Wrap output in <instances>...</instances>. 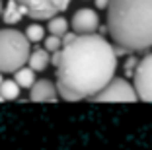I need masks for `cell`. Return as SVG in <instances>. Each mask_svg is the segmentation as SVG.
<instances>
[{
	"mask_svg": "<svg viewBox=\"0 0 152 150\" xmlns=\"http://www.w3.org/2000/svg\"><path fill=\"white\" fill-rule=\"evenodd\" d=\"M117 53L105 37L78 35L61 49L57 64V92L66 102L94 97L115 78Z\"/></svg>",
	"mask_w": 152,
	"mask_h": 150,
	"instance_id": "obj_1",
	"label": "cell"
},
{
	"mask_svg": "<svg viewBox=\"0 0 152 150\" xmlns=\"http://www.w3.org/2000/svg\"><path fill=\"white\" fill-rule=\"evenodd\" d=\"M107 31L115 41V53L146 51L152 47V0H111Z\"/></svg>",
	"mask_w": 152,
	"mask_h": 150,
	"instance_id": "obj_2",
	"label": "cell"
},
{
	"mask_svg": "<svg viewBox=\"0 0 152 150\" xmlns=\"http://www.w3.org/2000/svg\"><path fill=\"white\" fill-rule=\"evenodd\" d=\"M23 31L4 27L0 29V72H16L27 64L31 49Z\"/></svg>",
	"mask_w": 152,
	"mask_h": 150,
	"instance_id": "obj_3",
	"label": "cell"
},
{
	"mask_svg": "<svg viewBox=\"0 0 152 150\" xmlns=\"http://www.w3.org/2000/svg\"><path fill=\"white\" fill-rule=\"evenodd\" d=\"M92 100H94V102H137L139 96H137L133 84H131L127 78L115 76V78H113L98 96L92 97Z\"/></svg>",
	"mask_w": 152,
	"mask_h": 150,
	"instance_id": "obj_4",
	"label": "cell"
},
{
	"mask_svg": "<svg viewBox=\"0 0 152 150\" xmlns=\"http://www.w3.org/2000/svg\"><path fill=\"white\" fill-rule=\"evenodd\" d=\"M133 88L142 102H152V53L142 57L133 74Z\"/></svg>",
	"mask_w": 152,
	"mask_h": 150,
	"instance_id": "obj_5",
	"label": "cell"
},
{
	"mask_svg": "<svg viewBox=\"0 0 152 150\" xmlns=\"http://www.w3.org/2000/svg\"><path fill=\"white\" fill-rule=\"evenodd\" d=\"M70 27L76 35H94L99 27V16L92 8H80L72 14Z\"/></svg>",
	"mask_w": 152,
	"mask_h": 150,
	"instance_id": "obj_6",
	"label": "cell"
},
{
	"mask_svg": "<svg viewBox=\"0 0 152 150\" xmlns=\"http://www.w3.org/2000/svg\"><path fill=\"white\" fill-rule=\"evenodd\" d=\"M14 2L23 10L26 16L33 20H51L57 16V10L51 0H14Z\"/></svg>",
	"mask_w": 152,
	"mask_h": 150,
	"instance_id": "obj_7",
	"label": "cell"
},
{
	"mask_svg": "<svg viewBox=\"0 0 152 150\" xmlns=\"http://www.w3.org/2000/svg\"><path fill=\"white\" fill-rule=\"evenodd\" d=\"M29 100L31 102H57L58 100V92H57V86L55 82L43 78V80H37L33 88L29 90Z\"/></svg>",
	"mask_w": 152,
	"mask_h": 150,
	"instance_id": "obj_8",
	"label": "cell"
},
{
	"mask_svg": "<svg viewBox=\"0 0 152 150\" xmlns=\"http://www.w3.org/2000/svg\"><path fill=\"white\" fill-rule=\"evenodd\" d=\"M49 62H51L49 53H47L43 47H37V49H33L31 55H29L27 66H29L33 72H41V70H45V68L49 66Z\"/></svg>",
	"mask_w": 152,
	"mask_h": 150,
	"instance_id": "obj_9",
	"label": "cell"
},
{
	"mask_svg": "<svg viewBox=\"0 0 152 150\" xmlns=\"http://www.w3.org/2000/svg\"><path fill=\"white\" fill-rule=\"evenodd\" d=\"M26 18V14H23V10L20 8L14 0H8L4 4V10H2V20H4V23H8V26H14V23L22 22V20Z\"/></svg>",
	"mask_w": 152,
	"mask_h": 150,
	"instance_id": "obj_10",
	"label": "cell"
},
{
	"mask_svg": "<svg viewBox=\"0 0 152 150\" xmlns=\"http://www.w3.org/2000/svg\"><path fill=\"white\" fill-rule=\"evenodd\" d=\"M14 82L20 86V88H26V90H31L33 84H35V72L29 68V66H23L20 70L14 72Z\"/></svg>",
	"mask_w": 152,
	"mask_h": 150,
	"instance_id": "obj_11",
	"label": "cell"
},
{
	"mask_svg": "<svg viewBox=\"0 0 152 150\" xmlns=\"http://www.w3.org/2000/svg\"><path fill=\"white\" fill-rule=\"evenodd\" d=\"M47 29H49L51 35H55V37H63V35H66V33H68V20L57 14L55 18L49 20V23H47Z\"/></svg>",
	"mask_w": 152,
	"mask_h": 150,
	"instance_id": "obj_12",
	"label": "cell"
},
{
	"mask_svg": "<svg viewBox=\"0 0 152 150\" xmlns=\"http://www.w3.org/2000/svg\"><path fill=\"white\" fill-rule=\"evenodd\" d=\"M20 90L22 88H20L14 80H4L2 86H0V96H2L4 102H8V100H18L20 97Z\"/></svg>",
	"mask_w": 152,
	"mask_h": 150,
	"instance_id": "obj_13",
	"label": "cell"
},
{
	"mask_svg": "<svg viewBox=\"0 0 152 150\" xmlns=\"http://www.w3.org/2000/svg\"><path fill=\"white\" fill-rule=\"evenodd\" d=\"M23 35L27 37L29 43H41L45 39V27L41 23H29L23 31Z\"/></svg>",
	"mask_w": 152,
	"mask_h": 150,
	"instance_id": "obj_14",
	"label": "cell"
},
{
	"mask_svg": "<svg viewBox=\"0 0 152 150\" xmlns=\"http://www.w3.org/2000/svg\"><path fill=\"white\" fill-rule=\"evenodd\" d=\"M45 43V51L47 53H57V51H61L63 49V37H55V35H49V37H45L43 39Z\"/></svg>",
	"mask_w": 152,
	"mask_h": 150,
	"instance_id": "obj_15",
	"label": "cell"
},
{
	"mask_svg": "<svg viewBox=\"0 0 152 150\" xmlns=\"http://www.w3.org/2000/svg\"><path fill=\"white\" fill-rule=\"evenodd\" d=\"M137 64H139V59L137 57H129L125 62V74L127 76H133L134 70H137Z\"/></svg>",
	"mask_w": 152,
	"mask_h": 150,
	"instance_id": "obj_16",
	"label": "cell"
},
{
	"mask_svg": "<svg viewBox=\"0 0 152 150\" xmlns=\"http://www.w3.org/2000/svg\"><path fill=\"white\" fill-rule=\"evenodd\" d=\"M51 2H53L55 10H57V14H58V12H64V10L68 8V4H70L72 0H51Z\"/></svg>",
	"mask_w": 152,
	"mask_h": 150,
	"instance_id": "obj_17",
	"label": "cell"
},
{
	"mask_svg": "<svg viewBox=\"0 0 152 150\" xmlns=\"http://www.w3.org/2000/svg\"><path fill=\"white\" fill-rule=\"evenodd\" d=\"M76 37H78V35H76L74 31H68L66 35H63V47H64V45H70L72 41L76 39Z\"/></svg>",
	"mask_w": 152,
	"mask_h": 150,
	"instance_id": "obj_18",
	"label": "cell"
},
{
	"mask_svg": "<svg viewBox=\"0 0 152 150\" xmlns=\"http://www.w3.org/2000/svg\"><path fill=\"white\" fill-rule=\"evenodd\" d=\"M94 2H96V8L98 10H107L111 0H94Z\"/></svg>",
	"mask_w": 152,
	"mask_h": 150,
	"instance_id": "obj_19",
	"label": "cell"
},
{
	"mask_svg": "<svg viewBox=\"0 0 152 150\" xmlns=\"http://www.w3.org/2000/svg\"><path fill=\"white\" fill-rule=\"evenodd\" d=\"M2 10H4V4H2V0H0V18H2Z\"/></svg>",
	"mask_w": 152,
	"mask_h": 150,
	"instance_id": "obj_20",
	"label": "cell"
},
{
	"mask_svg": "<svg viewBox=\"0 0 152 150\" xmlns=\"http://www.w3.org/2000/svg\"><path fill=\"white\" fill-rule=\"evenodd\" d=\"M2 82H4V78H2V72H0V86H2Z\"/></svg>",
	"mask_w": 152,
	"mask_h": 150,
	"instance_id": "obj_21",
	"label": "cell"
},
{
	"mask_svg": "<svg viewBox=\"0 0 152 150\" xmlns=\"http://www.w3.org/2000/svg\"><path fill=\"white\" fill-rule=\"evenodd\" d=\"M0 102H4V100H2V96H0Z\"/></svg>",
	"mask_w": 152,
	"mask_h": 150,
	"instance_id": "obj_22",
	"label": "cell"
}]
</instances>
